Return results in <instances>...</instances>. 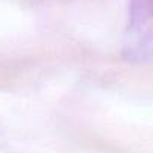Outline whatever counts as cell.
<instances>
[{
  "instance_id": "obj_1",
  "label": "cell",
  "mask_w": 153,
  "mask_h": 153,
  "mask_svg": "<svg viewBox=\"0 0 153 153\" xmlns=\"http://www.w3.org/2000/svg\"><path fill=\"white\" fill-rule=\"evenodd\" d=\"M123 54L131 62L153 59V0H131Z\"/></svg>"
}]
</instances>
